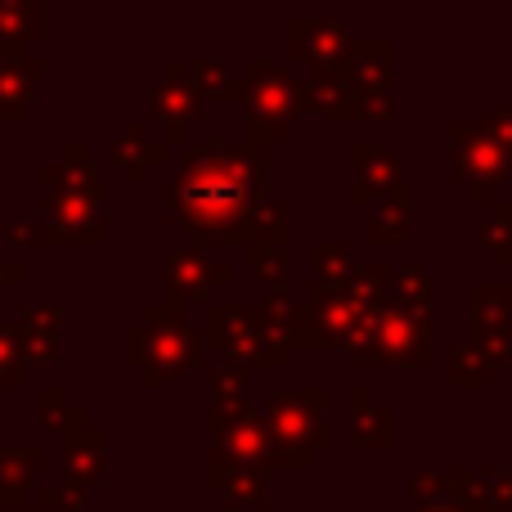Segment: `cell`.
I'll use <instances>...</instances> for the list:
<instances>
[{"label":"cell","mask_w":512,"mask_h":512,"mask_svg":"<svg viewBox=\"0 0 512 512\" xmlns=\"http://www.w3.org/2000/svg\"><path fill=\"white\" fill-rule=\"evenodd\" d=\"M490 486H495V499H499V504L512 512V468H508V472H495V477H490Z\"/></svg>","instance_id":"obj_29"},{"label":"cell","mask_w":512,"mask_h":512,"mask_svg":"<svg viewBox=\"0 0 512 512\" xmlns=\"http://www.w3.org/2000/svg\"><path fill=\"white\" fill-rule=\"evenodd\" d=\"M248 270L261 283H279L288 274V248H248Z\"/></svg>","instance_id":"obj_25"},{"label":"cell","mask_w":512,"mask_h":512,"mask_svg":"<svg viewBox=\"0 0 512 512\" xmlns=\"http://www.w3.org/2000/svg\"><path fill=\"white\" fill-rule=\"evenodd\" d=\"M324 405H328V391H279L270 400V414H265L274 445L292 454H306L310 445H328Z\"/></svg>","instance_id":"obj_5"},{"label":"cell","mask_w":512,"mask_h":512,"mask_svg":"<svg viewBox=\"0 0 512 512\" xmlns=\"http://www.w3.org/2000/svg\"><path fill=\"white\" fill-rule=\"evenodd\" d=\"M441 486H445V481H441V477H432V472H418V477H414V495L423 499V504H432L436 490H441Z\"/></svg>","instance_id":"obj_28"},{"label":"cell","mask_w":512,"mask_h":512,"mask_svg":"<svg viewBox=\"0 0 512 512\" xmlns=\"http://www.w3.org/2000/svg\"><path fill=\"white\" fill-rule=\"evenodd\" d=\"M149 99H153V113H158V122L167 126V140H185L189 122L203 113L198 95L189 86H180V81H167V86H158V81H153Z\"/></svg>","instance_id":"obj_15"},{"label":"cell","mask_w":512,"mask_h":512,"mask_svg":"<svg viewBox=\"0 0 512 512\" xmlns=\"http://www.w3.org/2000/svg\"><path fill=\"white\" fill-rule=\"evenodd\" d=\"M212 387H216V400H243V369H216Z\"/></svg>","instance_id":"obj_27"},{"label":"cell","mask_w":512,"mask_h":512,"mask_svg":"<svg viewBox=\"0 0 512 512\" xmlns=\"http://www.w3.org/2000/svg\"><path fill=\"white\" fill-rule=\"evenodd\" d=\"M454 162H459V176H477L481 185H495L512 171L508 153L490 140V131L481 122L454 126Z\"/></svg>","instance_id":"obj_9"},{"label":"cell","mask_w":512,"mask_h":512,"mask_svg":"<svg viewBox=\"0 0 512 512\" xmlns=\"http://www.w3.org/2000/svg\"><path fill=\"white\" fill-rule=\"evenodd\" d=\"M297 108H310V113L328 117V122H355V108H360V95L346 86L342 72H315L310 81L297 86Z\"/></svg>","instance_id":"obj_11"},{"label":"cell","mask_w":512,"mask_h":512,"mask_svg":"<svg viewBox=\"0 0 512 512\" xmlns=\"http://www.w3.org/2000/svg\"><path fill=\"white\" fill-rule=\"evenodd\" d=\"M360 319H364V306L346 288H324V283L310 288V306H306L310 342H346Z\"/></svg>","instance_id":"obj_6"},{"label":"cell","mask_w":512,"mask_h":512,"mask_svg":"<svg viewBox=\"0 0 512 512\" xmlns=\"http://www.w3.org/2000/svg\"><path fill=\"white\" fill-rule=\"evenodd\" d=\"M373 243H405L409 239V207L400 198H382L373 207V221H369Z\"/></svg>","instance_id":"obj_20"},{"label":"cell","mask_w":512,"mask_h":512,"mask_svg":"<svg viewBox=\"0 0 512 512\" xmlns=\"http://www.w3.org/2000/svg\"><path fill=\"white\" fill-rule=\"evenodd\" d=\"M423 512H459V508H423Z\"/></svg>","instance_id":"obj_30"},{"label":"cell","mask_w":512,"mask_h":512,"mask_svg":"<svg viewBox=\"0 0 512 512\" xmlns=\"http://www.w3.org/2000/svg\"><path fill=\"white\" fill-rule=\"evenodd\" d=\"M243 99L252 104V117H261V122H270V126H288V117L297 113V86L288 81V72L270 68V63H261V59L248 63Z\"/></svg>","instance_id":"obj_7"},{"label":"cell","mask_w":512,"mask_h":512,"mask_svg":"<svg viewBox=\"0 0 512 512\" xmlns=\"http://www.w3.org/2000/svg\"><path fill=\"white\" fill-rule=\"evenodd\" d=\"M346 77V86L360 90V95H373V90H387L391 81V50L387 41H351V50H346L342 68H337Z\"/></svg>","instance_id":"obj_13"},{"label":"cell","mask_w":512,"mask_h":512,"mask_svg":"<svg viewBox=\"0 0 512 512\" xmlns=\"http://www.w3.org/2000/svg\"><path fill=\"white\" fill-rule=\"evenodd\" d=\"M207 486L225 490V499H230V504H243V508H256L265 495L261 472L248 468V463L225 459V454H212V459H207Z\"/></svg>","instance_id":"obj_14"},{"label":"cell","mask_w":512,"mask_h":512,"mask_svg":"<svg viewBox=\"0 0 512 512\" xmlns=\"http://www.w3.org/2000/svg\"><path fill=\"white\" fill-rule=\"evenodd\" d=\"M477 342H508L512 292L508 288H477Z\"/></svg>","instance_id":"obj_18"},{"label":"cell","mask_w":512,"mask_h":512,"mask_svg":"<svg viewBox=\"0 0 512 512\" xmlns=\"http://www.w3.org/2000/svg\"><path fill=\"white\" fill-rule=\"evenodd\" d=\"M481 243H486L499 265L512 261V207L508 203H495V212L486 216V225H481Z\"/></svg>","instance_id":"obj_22"},{"label":"cell","mask_w":512,"mask_h":512,"mask_svg":"<svg viewBox=\"0 0 512 512\" xmlns=\"http://www.w3.org/2000/svg\"><path fill=\"white\" fill-rule=\"evenodd\" d=\"M351 50V32L337 18H319V23H292V54L306 59L315 72H337Z\"/></svg>","instance_id":"obj_10"},{"label":"cell","mask_w":512,"mask_h":512,"mask_svg":"<svg viewBox=\"0 0 512 512\" xmlns=\"http://www.w3.org/2000/svg\"><path fill=\"white\" fill-rule=\"evenodd\" d=\"M239 239L248 248H283L288 239V207L283 203H252V212L243 216Z\"/></svg>","instance_id":"obj_16"},{"label":"cell","mask_w":512,"mask_h":512,"mask_svg":"<svg viewBox=\"0 0 512 512\" xmlns=\"http://www.w3.org/2000/svg\"><path fill=\"white\" fill-rule=\"evenodd\" d=\"M113 158L122 162L131 180H144L153 162H162V140H153V135L144 131L140 122H135V126H126V131H122V140H117Z\"/></svg>","instance_id":"obj_17"},{"label":"cell","mask_w":512,"mask_h":512,"mask_svg":"<svg viewBox=\"0 0 512 512\" xmlns=\"http://www.w3.org/2000/svg\"><path fill=\"white\" fill-rule=\"evenodd\" d=\"M203 333L212 346L248 364H288V342L265 328L256 306H212L203 315Z\"/></svg>","instance_id":"obj_3"},{"label":"cell","mask_w":512,"mask_h":512,"mask_svg":"<svg viewBox=\"0 0 512 512\" xmlns=\"http://www.w3.org/2000/svg\"><path fill=\"white\" fill-rule=\"evenodd\" d=\"M310 261H315V279L324 283V288H346V279L355 274L351 252L333 248V243H319V248H310Z\"/></svg>","instance_id":"obj_21"},{"label":"cell","mask_w":512,"mask_h":512,"mask_svg":"<svg viewBox=\"0 0 512 512\" xmlns=\"http://www.w3.org/2000/svg\"><path fill=\"white\" fill-rule=\"evenodd\" d=\"M135 346H149V351H135L131 360L149 369V382H167L180 378L198 364V328L180 315L176 306H153L149 310V328L131 333Z\"/></svg>","instance_id":"obj_2"},{"label":"cell","mask_w":512,"mask_h":512,"mask_svg":"<svg viewBox=\"0 0 512 512\" xmlns=\"http://www.w3.org/2000/svg\"><path fill=\"white\" fill-rule=\"evenodd\" d=\"M490 131V140L499 144V149L508 153V162H512V108H499L495 117H486V122H481Z\"/></svg>","instance_id":"obj_26"},{"label":"cell","mask_w":512,"mask_h":512,"mask_svg":"<svg viewBox=\"0 0 512 512\" xmlns=\"http://www.w3.org/2000/svg\"><path fill=\"white\" fill-rule=\"evenodd\" d=\"M351 441L387 445V409H373L369 391H351Z\"/></svg>","instance_id":"obj_19"},{"label":"cell","mask_w":512,"mask_h":512,"mask_svg":"<svg viewBox=\"0 0 512 512\" xmlns=\"http://www.w3.org/2000/svg\"><path fill=\"white\" fill-rule=\"evenodd\" d=\"M261 153L230 149V144H198L185 153L167 185L171 216L194 239H234L243 216L252 212Z\"/></svg>","instance_id":"obj_1"},{"label":"cell","mask_w":512,"mask_h":512,"mask_svg":"<svg viewBox=\"0 0 512 512\" xmlns=\"http://www.w3.org/2000/svg\"><path fill=\"white\" fill-rule=\"evenodd\" d=\"M427 310H414L405 301H387L373 310L369 360L382 364H427Z\"/></svg>","instance_id":"obj_4"},{"label":"cell","mask_w":512,"mask_h":512,"mask_svg":"<svg viewBox=\"0 0 512 512\" xmlns=\"http://www.w3.org/2000/svg\"><path fill=\"white\" fill-rule=\"evenodd\" d=\"M351 162H355V185H351V198L355 203H382V198H400L405 203V167L391 158L387 149H373V144H355L351 149Z\"/></svg>","instance_id":"obj_8"},{"label":"cell","mask_w":512,"mask_h":512,"mask_svg":"<svg viewBox=\"0 0 512 512\" xmlns=\"http://www.w3.org/2000/svg\"><path fill=\"white\" fill-rule=\"evenodd\" d=\"M490 373H495V364H490V355L481 346H468V351L454 355V382L459 387H486Z\"/></svg>","instance_id":"obj_24"},{"label":"cell","mask_w":512,"mask_h":512,"mask_svg":"<svg viewBox=\"0 0 512 512\" xmlns=\"http://www.w3.org/2000/svg\"><path fill=\"white\" fill-rule=\"evenodd\" d=\"M396 274V301H405V306L414 310H427V297H432V283H427V270L423 265H400Z\"/></svg>","instance_id":"obj_23"},{"label":"cell","mask_w":512,"mask_h":512,"mask_svg":"<svg viewBox=\"0 0 512 512\" xmlns=\"http://www.w3.org/2000/svg\"><path fill=\"white\" fill-rule=\"evenodd\" d=\"M167 288L176 301H203L207 288H216V283H225V265H212L203 261L194 248H176L167 256Z\"/></svg>","instance_id":"obj_12"}]
</instances>
